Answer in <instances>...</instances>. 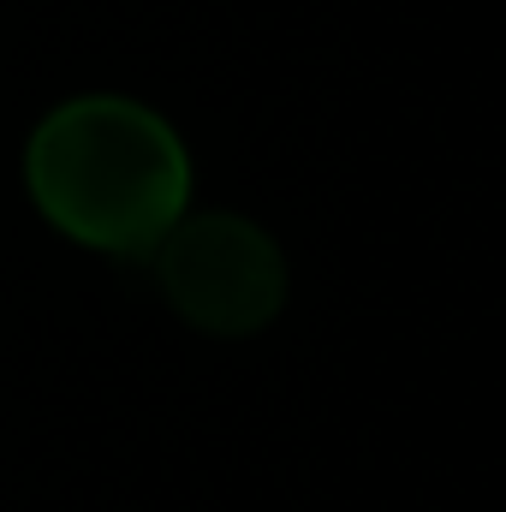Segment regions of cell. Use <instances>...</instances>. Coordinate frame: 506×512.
<instances>
[{
    "label": "cell",
    "instance_id": "6da1fadb",
    "mask_svg": "<svg viewBox=\"0 0 506 512\" xmlns=\"http://www.w3.org/2000/svg\"><path fill=\"white\" fill-rule=\"evenodd\" d=\"M36 215L102 256H149L191 209L185 137L131 96H72L24 143Z\"/></svg>",
    "mask_w": 506,
    "mask_h": 512
},
{
    "label": "cell",
    "instance_id": "7a4b0ae2",
    "mask_svg": "<svg viewBox=\"0 0 506 512\" xmlns=\"http://www.w3.org/2000/svg\"><path fill=\"white\" fill-rule=\"evenodd\" d=\"M143 262H155V286L173 304V316L209 340L262 334L292 292L286 251L274 245V233L233 209H185Z\"/></svg>",
    "mask_w": 506,
    "mask_h": 512
}]
</instances>
